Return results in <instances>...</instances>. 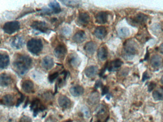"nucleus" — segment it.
<instances>
[{
  "label": "nucleus",
  "instance_id": "nucleus-4",
  "mask_svg": "<svg viewBox=\"0 0 163 122\" xmlns=\"http://www.w3.org/2000/svg\"><path fill=\"white\" fill-rule=\"evenodd\" d=\"M20 23L18 21L9 22L3 26L4 32L9 35H12L20 29Z\"/></svg>",
  "mask_w": 163,
  "mask_h": 122
},
{
  "label": "nucleus",
  "instance_id": "nucleus-35",
  "mask_svg": "<svg viewBox=\"0 0 163 122\" xmlns=\"http://www.w3.org/2000/svg\"><path fill=\"white\" fill-rule=\"evenodd\" d=\"M19 122H32V119L29 117L23 116L21 118Z\"/></svg>",
  "mask_w": 163,
  "mask_h": 122
},
{
  "label": "nucleus",
  "instance_id": "nucleus-17",
  "mask_svg": "<svg viewBox=\"0 0 163 122\" xmlns=\"http://www.w3.org/2000/svg\"><path fill=\"white\" fill-rule=\"evenodd\" d=\"M108 14L106 12H100L95 16L96 22L99 24H104L108 21Z\"/></svg>",
  "mask_w": 163,
  "mask_h": 122
},
{
  "label": "nucleus",
  "instance_id": "nucleus-34",
  "mask_svg": "<svg viewBox=\"0 0 163 122\" xmlns=\"http://www.w3.org/2000/svg\"><path fill=\"white\" fill-rule=\"evenodd\" d=\"M62 33L63 35H64L65 36L70 35L71 34V30L69 28L64 27L62 29Z\"/></svg>",
  "mask_w": 163,
  "mask_h": 122
},
{
  "label": "nucleus",
  "instance_id": "nucleus-46",
  "mask_svg": "<svg viewBox=\"0 0 163 122\" xmlns=\"http://www.w3.org/2000/svg\"><path fill=\"white\" fill-rule=\"evenodd\" d=\"M161 83H163V76H162V78H161Z\"/></svg>",
  "mask_w": 163,
  "mask_h": 122
},
{
  "label": "nucleus",
  "instance_id": "nucleus-45",
  "mask_svg": "<svg viewBox=\"0 0 163 122\" xmlns=\"http://www.w3.org/2000/svg\"><path fill=\"white\" fill-rule=\"evenodd\" d=\"M29 103V99L27 97V101H26V103H25V104H24V106H23V108H26V107H27V106L28 104Z\"/></svg>",
  "mask_w": 163,
  "mask_h": 122
},
{
  "label": "nucleus",
  "instance_id": "nucleus-24",
  "mask_svg": "<svg viewBox=\"0 0 163 122\" xmlns=\"http://www.w3.org/2000/svg\"><path fill=\"white\" fill-rule=\"evenodd\" d=\"M2 104L6 106H13L14 104V98L12 95H6L4 96L1 100Z\"/></svg>",
  "mask_w": 163,
  "mask_h": 122
},
{
  "label": "nucleus",
  "instance_id": "nucleus-36",
  "mask_svg": "<svg viewBox=\"0 0 163 122\" xmlns=\"http://www.w3.org/2000/svg\"><path fill=\"white\" fill-rule=\"evenodd\" d=\"M24 96L23 94H21V97L20 98H19L18 100H17V103H16V107H18L19 105H20L23 102V101H24Z\"/></svg>",
  "mask_w": 163,
  "mask_h": 122
},
{
  "label": "nucleus",
  "instance_id": "nucleus-12",
  "mask_svg": "<svg viewBox=\"0 0 163 122\" xmlns=\"http://www.w3.org/2000/svg\"><path fill=\"white\" fill-rule=\"evenodd\" d=\"M58 104L61 108L63 109H67L70 107L71 105V101L66 96H59L58 98Z\"/></svg>",
  "mask_w": 163,
  "mask_h": 122
},
{
  "label": "nucleus",
  "instance_id": "nucleus-2",
  "mask_svg": "<svg viewBox=\"0 0 163 122\" xmlns=\"http://www.w3.org/2000/svg\"><path fill=\"white\" fill-rule=\"evenodd\" d=\"M123 51L125 58L128 59H132L137 53L138 45L132 40H128L124 43Z\"/></svg>",
  "mask_w": 163,
  "mask_h": 122
},
{
  "label": "nucleus",
  "instance_id": "nucleus-14",
  "mask_svg": "<svg viewBox=\"0 0 163 122\" xmlns=\"http://www.w3.org/2000/svg\"><path fill=\"white\" fill-rule=\"evenodd\" d=\"M13 80L11 76L6 74H3L1 75L0 76V84L2 86H7L8 85L11 84L13 82Z\"/></svg>",
  "mask_w": 163,
  "mask_h": 122
},
{
  "label": "nucleus",
  "instance_id": "nucleus-9",
  "mask_svg": "<svg viewBox=\"0 0 163 122\" xmlns=\"http://www.w3.org/2000/svg\"><path fill=\"white\" fill-rule=\"evenodd\" d=\"M42 67L46 70H49L53 68L54 65V61L52 57L47 56L42 60Z\"/></svg>",
  "mask_w": 163,
  "mask_h": 122
},
{
  "label": "nucleus",
  "instance_id": "nucleus-20",
  "mask_svg": "<svg viewBox=\"0 0 163 122\" xmlns=\"http://www.w3.org/2000/svg\"><path fill=\"white\" fill-rule=\"evenodd\" d=\"M84 92V90L82 86L80 85H75L72 86L70 89V93L72 96L75 97H77L82 96Z\"/></svg>",
  "mask_w": 163,
  "mask_h": 122
},
{
  "label": "nucleus",
  "instance_id": "nucleus-29",
  "mask_svg": "<svg viewBox=\"0 0 163 122\" xmlns=\"http://www.w3.org/2000/svg\"><path fill=\"white\" fill-rule=\"evenodd\" d=\"M49 6L52 9L53 12L55 14H58L61 12V6L57 2L53 1L50 2L49 4Z\"/></svg>",
  "mask_w": 163,
  "mask_h": 122
},
{
  "label": "nucleus",
  "instance_id": "nucleus-7",
  "mask_svg": "<svg viewBox=\"0 0 163 122\" xmlns=\"http://www.w3.org/2000/svg\"><path fill=\"white\" fill-rule=\"evenodd\" d=\"M67 62L70 67L72 68H77L81 64V59L77 55L71 54L67 58Z\"/></svg>",
  "mask_w": 163,
  "mask_h": 122
},
{
  "label": "nucleus",
  "instance_id": "nucleus-47",
  "mask_svg": "<svg viewBox=\"0 0 163 122\" xmlns=\"http://www.w3.org/2000/svg\"><path fill=\"white\" fill-rule=\"evenodd\" d=\"M72 122V121H71V120H68V121H66V122Z\"/></svg>",
  "mask_w": 163,
  "mask_h": 122
},
{
  "label": "nucleus",
  "instance_id": "nucleus-43",
  "mask_svg": "<svg viewBox=\"0 0 163 122\" xmlns=\"http://www.w3.org/2000/svg\"><path fill=\"white\" fill-rule=\"evenodd\" d=\"M46 122H56L55 120L54 119H52V118H48L47 121H46Z\"/></svg>",
  "mask_w": 163,
  "mask_h": 122
},
{
  "label": "nucleus",
  "instance_id": "nucleus-26",
  "mask_svg": "<svg viewBox=\"0 0 163 122\" xmlns=\"http://www.w3.org/2000/svg\"><path fill=\"white\" fill-rule=\"evenodd\" d=\"M147 20V16L143 14H139L136 15L133 19V21L136 24H142L146 22Z\"/></svg>",
  "mask_w": 163,
  "mask_h": 122
},
{
  "label": "nucleus",
  "instance_id": "nucleus-33",
  "mask_svg": "<svg viewBox=\"0 0 163 122\" xmlns=\"http://www.w3.org/2000/svg\"><path fill=\"white\" fill-rule=\"evenodd\" d=\"M58 76H59V73L58 72H55L49 75L48 76L49 82L50 83L54 82V81L58 77Z\"/></svg>",
  "mask_w": 163,
  "mask_h": 122
},
{
  "label": "nucleus",
  "instance_id": "nucleus-28",
  "mask_svg": "<svg viewBox=\"0 0 163 122\" xmlns=\"http://www.w3.org/2000/svg\"><path fill=\"white\" fill-rule=\"evenodd\" d=\"M61 2L67 6L77 7L81 5V2L78 1H61Z\"/></svg>",
  "mask_w": 163,
  "mask_h": 122
},
{
  "label": "nucleus",
  "instance_id": "nucleus-48",
  "mask_svg": "<svg viewBox=\"0 0 163 122\" xmlns=\"http://www.w3.org/2000/svg\"><path fill=\"white\" fill-rule=\"evenodd\" d=\"M92 120H91V121H90V122H92Z\"/></svg>",
  "mask_w": 163,
  "mask_h": 122
},
{
  "label": "nucleus",
  "instance_id": "nucleus-3",
  "mask_svg": "<svg viewBox=\"0 0 163 122\" xmlns=\"http://www.w3.org/2000/svg\"><path fill=\"white\" fill-rule=\"evenodd\" d=\"M27 48L30 53L34 55H38L42 51L43 44L40 39L33 38L28 42Z\"/></svg>",
  "mask_w": 163,
  "mask_h": 122
},
{
  "label": "nucleus",
  "instance_id": "nucleus-37",
  "mask_svg": "<svg viewBox=\"0 0 163 122\" xmlns=\"http://www.w3.org/2000/svg\"><path fill=\"white\" fill-rule=\"evenodd\" d=\"M83 113L84 115H85V116L87 117H89L90 116V111L88 108H84L82 110Z\"/></svg>",
  "mask_w": 163,
  "mask_h": 122
},
{
  "label": "nucleus",
  "instance_id": "nucleus-8",
  "mask_svg": "<svg viewBox=\"0 0 163 122\" xmlns=\"http://www.w3.org/2000/svg\"><path fill=\"white\" fill-rule=\"evenodd\" d=\"M54 54L58 59H63L67 54V49L64 44L58 45L54 50Z\"/></svg>",
  "mask_w": 163,
  "mask_h": 122
},
{
  "label": "nucleus",
  "instance_id": "nucleus-16",
  "mask_svg": "<svg viewBox=\"0 0 163 122\" xmlns=\"http://www.w3.org/2000/svg\"><path fill=\"white\" fill-rule=\"evenodd\" d=\"M90 16L87 13H81L78 15V22L80 25L85 26L90 22Z\"/></svg>",
  "mask_w": 163,
  "mask_h": 122
},
{
  "label": "nucleus",
  "instance_id": "nucleus-10",
  "mask_svg": "<svg viewBox=\"0 0 163 122\" xmlns=\"http://www.w3.org/2000/svg\"><path fill=\"white\" fill-rule=\"evenodd\" d=\"M21 86L23 90L26 93H31L34 92V84L31 80H24L22 83Z\"/></svg>",
  "mask_w": 163,
  "mask_h": 122
},
{
  "label": "nucleus",
  "instance_id": "nucleus-21",
  "mask_svg": "<svg viewBox=\"0 0 163 122\" xmlns=\"http://www.w3.org/2000/svg\"><path fill=\"white\" fill-rule=\"evenodd\" d=\"M98 68L94 65L88 67L85 70V74L87 77L92 78L94 77L98 73Z\"/></svg>",
  "mask_w": 163,
  "mask_h": 122
},
{
  "label": "nucleus",
  "instance_id": "nucleus-11",
  "mask_svg": "<svg viewBox=\"0 0 163 122\" xmlns=\"http://www.w3.org/2000/svg\"><path fill=\"white\" fill-rule=\"evenodd\" d=\"M24 44V40L23 38L20 36H15L12 41L11 45L14 48L16 49H19L21 48Z\"/></svg>",
  "mask_w": 163,
  "mask_h": 122
},
{
  "label": "nucleus",
  "instance_id": "nucleus-38",
  "mask_svg": "<svg viewBox=\"0 0 163 122\" xmlns=\"http://www.w3.org/2000/svg\"><path fill=\"white\" fill-rule=\"evenodd\" d=\"M156 84L154 83L151 82L150 83L149 85H148V91L151 92L156 87Z\"/></svg>",
  "mask_w": 163,
  "mask_h": 122
},
{
  "label": "nucleus",
  "instance_id": "nucleus-40",
  "mask_svg": "<svg viewBox=\"0 0 163 122\" xmlns=\"http://www.w3.org/2000/svg\"><path fill=\"white\" fill-rule=\"evenodd\" d=\"M102 85V81L100 80H98L96 82L95 84V88H98L101 87Z\"/></svg>",
  "mask_w": 163,
  "mask_h": 122
},
{
  "label": "nucleus",
  "instance_id": "nucleus-44",
  "mask_svg": "<svg viewBox=\"0 0 163 122\" xmlns=\"http://www.w3.org/2000/svg\"><path fill=\"white\" fill-rule=\"evenodd\" d=\"M159 50H160V52L162 54H163V43H162L160 45V47H159Z\"/></svg>",
  "mask_w": 163,
  "mask_h": 122
},
{
  "label": "nucleus",
  "instance_id": "nucleus-18",
  "mask_svg": "<svg viewBox=\"0 0 163 122\" xmlns=\"http://www.w3.org/2000/svg\"><path fill=\"white\" fill-rule=\"evenodd\" d=\"M107 30L104 26H98L94 30L95 36L98 39H103L105 38L107 35Z\"/></svg>",
  "mask_w": 163,
  "mask_h": 122
},
{
  "label": "nucleus",
  "instance_id": "nucleus-22",
  "mask_svg": "<svg viewBox=\"0 0 163 122\" xmlns=\"http://www.w3.org/2000/svg\"><path fill=\"white\" fill-rule=\"evenodd\" d=\"M10 63L9 56L6 54H1L0 55V68L1 69L6 68Z\"/></svg>",
  "mask_w": 163,
  "mask_h": 122
},
{
  "label": "nucleus",
  "instance_id": "nucleus-23",
  "mask_svg": "<svg viewBox=\"0 0 163 122\" xmlns=\"http://www.w3.org/2000/svg\"><path fill=\"white\" fill-rule=\"evenodd\" d=\"M163 63V59L158 55L153 56L151 59V64L154 68L160 67Z\"/></svg>",
  "mask_w": 163,
  "mask_h": 122
},
{
  "label": "nucleus",
  "instance_id": "nucleus-19",
  "mask_svg": "<svg viewBox=\"0 0 163 122\" xmlns=\"http://www.w3.org/2000/svg\"><path fill=\"white\" fill-rule=\"evenodd\" d=\"M97 49V45L93 42H89L85 44L84 47V50L89 55H92L94 54Z\"/></svg>",
  "mask_w": 163,
  "mask_h": 122
},
{
  "label": "nucleus",
  "instance_id": "nucleus-1",
  "mask_svg": "<svg viewBox=\"0 0 163 122\" xmlns=\"http://www.w3.org/2000/svg\"><path fill=\"white\" fill-rule=\"evenodd\" d=\"M32 63V59L29 56L18 55L14 59L13 63V68L18 75H23L28 71Z\"/></svg>",
  "mask_w": 163,
  "mask_h": 122
},
{
  "label": "nucleus",
  "instance_id": "nucleus-32",
  "mask_svg": "<svg viewBox=\"0 0 163 122\" xmlns=\"http://www.w3.org/2000/svg\"><path fill=\"white\" fill-rule=\"evenodd\" d=\"M95 112L97 116H101V115H103L106 112L105 106L103 105H99V106H98V108L96 109Z\"/></svg>",
  "mask_w": 163,
  "mask_h": 122
},
{
  "label": "nucleus",
  "instance_id": "nucleus-42",
  "mask_svg": "<svg viewBox=\"0 0 163 122\" xmlns=\"http://www.w3.org/2000/svg\"><path fill=\"white\" fill-rule=\"evenodd\" d=\"M149 78V77L148 76V75H147V73L146 72L143 74V78H142V80L143 81H145V80H147Z\"/></svg>",
  "mask_w": 163,
  "mask_h": 122
},
{
  "label": "nucleus",
  "instance_id": "nucleus-6",
  "mask_svg": "<svg viewBox=\"0 0 163 122\" xmlns=\"http://www.w3.org/2000/svg\"><path fill=\"white\" fill-rule=\"evenodd\" d=\"M30 109L31 110L34 111V116L36 117L39 112L43 111L46 108L44 105L41 104L40 100L36 98L31 103Z\"/></svg>",
  "mask_w": 163,
  "mask_h": 122
},
{
  "label": "nucleus",
  "instance_id": "nucleus-41",
  "mask_svg": "<svg viewBox=\"0 0 163 122\" xmlns=\"http://www.w3.org/2000/svg\"><path fill=\"white\" fill-rule=\"evenodd\" d=\"M108 91H109V89H108V88L107 87V86H104L102 88V96H104V95L107 94Z\"/></svg>",
  "mask_w": 163,
  "mask_h": 122
},
{
  "label": "nucleus",
  "instance_id": "nucleus-39",
  "mask_svg": "<svg viewBox=\"0 0 163 122\" xmlns=\"http://www.w3.org/2000/svg\"><path fill=\"white\" fill-rule=\"evenodd\" d=\"M108 63H106V64H105V66H104V67L102 69V70H101V72H100V74H99V75H100L101 77L102 76L104 73L105 71H106V69L108 68Z\"/></svg>",
  "mask_w": 163,
  "mask_h": 122
},
{
  "label": "nucleus",
  "instance_id": "nucleus-5",
  "mask_svg": "<svg viewBox=\"0 0 163 122\" xmlns=\"http://www.w3.org/2000/svg\"><path fill=\"white\" fill-rule=\"evenodd\" d=\"M32 28L43 33H47L49 30V27L47 22L43 21H34L31 25Z\"/></svg>",
  "mask_w": 163,
  "mask_h": 122
},
{
  "label": "nucleus",
  "instance_id": "nucleus-30",
  "mask_svg": "<svg viewBox=\"0 0 163 122\" xmlns=\"http://www.w3.org/2000/svg\"><path fill=\"white\" fill-rule=\"evenodd\" d=\"M153 97L156 101H160L163 99V89L159 88L153 93Z\"/></svg>",
  "mask_w": 163,
  "mask_h": 122
},
{
  "label": "nucleus",
  "instance_id": "nucleus-31",
  "mask_svg": "<svg viewBox=\"0 0 163 122\" xmlns=\"http://www.w3.org/2000/svg\"><path fill=\"white\" fill-rule=\"evenodd\" d=\"M118 34L120 37L124 38L129 35V30L126 27L122 28L119 30Z\"/></svg>",
  "mask_w": 163,
  "mask_h": 122
},
{
  "label": "nucleus",
  "instance_id": "nucleus-15",
  "mask_svg": "<svg viewBox=\"0 0 163 122\" xmlns=\"http://www.w3.org/2000/svg\"><path fill=\"white\" fill-rule=\"evenodd\" d=\"M123 62L120 59H116L112 61L109 64H108V69L110 72L115 71L121 67Z\"/></svg>",
  "mask_w": 163,
  "mask_h": 122
},
{
  "label": "nucleus",
  "instance_id": "nucleus-27",
  "mask_svg": "<svg viewBox=\"0 0 163 122\" xmlns=\"http://www.w3.org/2000/svg\"><path fill=\"white\" fill-rule=\"evenodd\" d=\"M100 100V97L98 93L97 92H93L90 96L88 99V102L90 105H94L96 104Z\"/></svg>",
  "mask_w": 163,
  "mask_h": 122
},
{
  "label": "nucleus",
  "instance_id": "nucleus-25",
  "mask_svg": "<svg viewBox=\"0 0 163 122\" xmlns=\"http://www.w3.org/2000/svg\"><path fill=\"white\" fill-rule=\"evenodd\" d=\"M98 56L101 61H104L108 57V51L105 47H102L98 49Z\"/></svg>",
  "mask_w": 163,
  "mask_h": 122
},
{
  "label": "nucleus",
  "instance_id": "nucleus-13",
  "mask_svg": "<svg viewBox=\"0 0 163 122\" xmlns=\"http://www.w3.org/2000/svg\"><path fill=\"white\" fill-rule=\"evenodd\" d=\"M86 39V35L83 30L77 31L73 37V41L77 43H81L83 42Z\"/></svg>",
  "mask_w": 163,
  "mask_h": 122
}]
</instances>
